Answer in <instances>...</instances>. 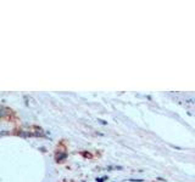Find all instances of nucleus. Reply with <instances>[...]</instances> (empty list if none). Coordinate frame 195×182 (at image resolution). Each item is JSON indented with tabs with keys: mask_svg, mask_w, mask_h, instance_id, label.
<instances>
[{
	"mask_svg": "<svg viewBox=\"0 0 195 182\" xmlns=\"http://www.w3.org/2000/svg\"><path fill=\"white\" fill-rule=\"evenodd\" d=\"M104 180H106V177H101V178H99V182H104Z\"/></svg>",
	"mask_w": 195,
	"mask_h": 182,
	"instance_id": "1",
	"label": "nucleus"
}]
</instances>
